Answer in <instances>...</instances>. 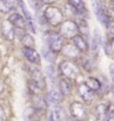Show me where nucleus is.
I'll use <instances>...</instances> for the list:
<instances>
[{
	"mask_svg": "<svg viewBox=\"0 0 114 121\" xmlns=\"http://www.w3.org/2000/svg\"><path fill=\"white\" fill-rule=\"evenodd\" d=\"M44 16L47 22L53 26L61 24L63 20V14L58 7L56 6H48L44 12Z\"/></svg>",
	"mask_w": 114,
	"mask_h": 121,
	"instance_id": "nucleus-1",
	"label": "nucleus"
},
{
	"mask_svg": "<svg viewBox=\"0 0 114 121\" xmlns=\"http://www.w3.org/2000/svg\"><path fill=\"white\" fill-rule=\"evenodd\" d=\"M59 69L65 77L71 80L76 79L80 73L79 66L71 61H63L61 63Z\"/></svg>",
	"mask_w": 114,
	"mask_h": 121,
	"instance_id": "nucleus-2",
	"label": "nucleus"
},
{
	"mask_svg": "<svg viewBox=\"0 0 114 121\" xmlns=\"http://www.w3.org/2000/svg\"><path fill=\"white\" fill-rule=\"evenodd\" d=\"M61 33L63 37L71 39L79 33V27L77 22L71 20H67L62 22L61 25Z\"/></svg>",
	"mask_w": 114,
	"mask_h": 121,
	"instance_id": "nucleus-3",
	"label": "nucleus"
},
{
	"mask_svg": "<svg viewBox=\"0 0 114 121\" xmlns=\"http://www.w3.org/2000/svg\"><path fill=\"white\" fill-rule=\"evenodd\" d=\"M70 110H71V114L72 117L79 121L84 120L87 117L86 108L79 101L72 102L71 104V107H70Z\"/></svg>",
	"mask_w": 114,
	"mask_h": 121,
	"instance_id": "nucleus-4",
	"label": "nucleus"
},
{
	"mask_svg": "<svg viewBox=\"0 0 114 121\" xmlns=\"http://www.w3.org/2000/svg\"><path fill=\"white\" fill-rule=\"evenodd\" d=\"M48 45L49 49H51L53 52H60L64 45L63 37L60 33L52 32L48 36Z\"/></svg>",
	"mask_w": 114,
	"mask_h": 121,
	"instance_id": "nucleus-5",
	"label": "nucleus"
},
{
	"mask_svg": "<svg viewBox=\"0 0 114 121\" xmlns=\"http://www.w3.org/2000/svg\"><path fill=\"white\" fill-rule=\"evenodd\" d=\"M94 11H95V15L98 21L102 24L107 25V23L110 22V20H109V16L106 12L104 5L99 2H96L94 4Z\"/></svg>",
	"mask_w": 114,
	"mask_h": 121,
	"instance_id": "nucleus-6",
	"label": "nucleus"
},
{
	"mask_svg": "<svg viewBox=\"0 0 114 121\" xmlns=\"http://www.w3.org/2000/svg\"><path fill=\"white\" fill-rule=\"evenodd\" d=\"M19 5L21 6V10H22V13L25 16V20H26V23L28 24V26L30 27V30L33 32V33H36V26H35V22H34V20L32 18V15L30 14V11L28 10L27 6H26L25 3L23 0H17Z\"/></svg>",
	"mask_w": 114,
	"mask_h": 121,
	"instance_id": "nucleus-7",
	"label": "nucleus"
},
{
	"mask_svg": "<svg viewBox=\"0 0 114 121\" xmlns=\"http://www.w3.org/2000/svg\"><path fill=\"white\" fill-rule=\"evenodd\" d=\"M8 21L13 27H16V28L21 29V30L25 29L26 25H27L25 18L18 13H11L8 16Z\"/></svg>",
	"mask_w": 114,
	"mask_h": 121,
	"instance_id": "nucleus-8",
	"label": "nucleus"
},
{
	"mask_svg": "<svg viewBox=\"0 0 114 121\" xmlns=\"http://www.w3.org/2000/svg\"><path fill=\"white\" fill-rule=\"evenodd\" d=\"M31 77L35 87H37L38 89H44V87L46 86V81L45 77L43 75V73L38 69H33L31 72Z\"/></svg>",
	"mask_w": 114,
	"mask_h": 121,
	"instance_id": "nucleus-9",
	"label": "nucleus"
},
{
	"mask_svg": "<svg viewBox=\"0 0 114 121\" xmlns=\"http://www.w3.org/2000/svg\"><path fill=\"white\" fill-rule=\"evenodd\" d=\"M2 34L7 40H13L15 36V31L13 26L10 23L9 21H4L2 22Z\"/></svg>",
	"mask_w": 114,
	"mask_h": 121,
	"instance_id": "nucleus-10",
	"label": "nucleus"
},
{
	"mask_svg": "<svg viewBox=\"0 0 114 121\" xmlns=\"http://www.w3.org/2000/svg\"><path fill=\"white\" fill-rule=\"evenodd\" d=\"M23 55L30 63L39 64L40 63V56L33 48H24L22 49Z\"/></svg>",
	"mask_w": 114,
	"mask_h": 121,
	"instance_id": "nucleus-11",
	"label": "nucleus"
},
{
	"mask_svg": "<svg viewBox=\"0 0 114 121\" xmlns=\"http://www.w3.org/2000/svg\"><path fill=\"white\" fill-rule=\"evenodd\" d=\"M23 117L26 121H39L40 112L33 107H29L24 110Z\"/></svg>",
	"mask_w": 114,
	"mask_h": 121,
	"instance_id": "nucleus-12",
	"label": "nucleus"
},
{
	"mask_svg": "<svg viewBox=\"0 0 114 121\" xmlns=\"http://www.w3.org/2000/svg\"><path fill=\"white\" fill-rule=\"evenodd\" d=\"M79 94L80 95L82 99L86 101H90L94 98V91H92L89 87H87L86 84H81L78 88Z\"/></svg>",
	"mask_w": 114,
	"mask_h": 121,
	"instance_id": "nucleus-13",
	"label": "nucleus"
},
{
	"mask_svg": "<svg viewBox=\"0 0 114 121\" xmlns=\"http://www.w3.org/2000/svg\"><path fill=\"white\" fill-rule=\"evenodd\" d=\"M64 110L63 107L56 105L53 107L49 115V120L50 121H62L63 118Z\"/></svg>",
	"mask_w": 114,
	"mask_h": 121,
	"instance_id": "nucleus-14",
	"label": "nucleus"
},
{
	"mask_svg": "<svg viewBox=\"0 0 114 121\" xmlns=\"http://www.w3.org/2000/svg\"><path fill=\"white\" fill-rule=\"evenodd\" d=\"M62 50L63 52L64 56L69 57V58H76L79 56V50L74 45H71V44L63 45Z\"/></svg>",
	"mask_w": 114,
	"mask_h": 121,
	"instance_id": "nucleus-15",
	"label": "nucleus"
},
{
	"mask_svg": "<svg viewBox=\"0 0 114 121\" xmlns=\"http://www.w3.org/2000/svg\"><path fill=\"white\" fill-rule=\"evenodd\" d=\"M73 43L74 46L76 47L79 51L81 52H86L88 50V45L87 42L85 40V39L79 34H77L76 36H74L73 38Z\"/></svg>",
	"mask_w": 114,
	"mask_h": 121,
	"instance_id": "nucleus-16",
	"label": "nucleus"
},
{
	"mask_svg": "<svg viewBox=\"0 0 114 121\" xmlns=\"http://www.w3.org/2000/svg\"><path fill=\"white\" fill-rule=\"evenodd\" d=\"M102 45V36L101 32L95 29L94 31V36L93 39H92V50L94 54H98L100 51V48H101Z\"/></svg>",
	"mask_w": 114,
	"mask_h": 121,
	"instance_id": "nucleus-17",
	"label": "nucleus"
},
{
	"mask_svg": "<svg viewBox=\"0 0 114 121\" xmlns=\"http://www.w3.org/2000/svg\"><path fill=\"white\" fill-rule=\"evenodd\" d=\"M47 100L52 104H59L63 101V94L57 90H51L47 93Z\"/></svg>",
	"mask_w": 114,
	"mask_h": 121,
	"instance_id": "nucleus-18",
	"label": "nucleus"
},
{
	"mask_svg": "<svg viewBox=\"0 0 114 121\" xmlns=\"http://www.w3.org/2000/svg\"><path fill=\"white\" fill-rule=\"evenodd\" d=\"M59 86H60V90H61V93L64 96H69L71 94L72 90V86L70 82H68L67 80L65 79H62L59 82Z\"/></svg>",
	"mask_w": 114,
	"mask_h": 121,
	"instance_id": "nucleus-19",
	"label": "nucleus"
},
{
	"mask_svg": "<svg viewBox=\"0 0 114 121\" xmlns=\"http://www.w3.org/2000/svg\"><path fill=\"white\" fill-rule=\"evenodd\" d=\"M85 84L87 87H89L92 91H98V90L101 89L102 87L101 82L94 77H88L86 80Z\"/></svg>",
	"mask_w": 114,
	"mask_h": 121,
	"instance_id": "nucleus-20",
	"label": "nucleus"
},
{
	"mask_svg": "<svg viewBox=\"0 0 114 121\" xmlns=\"http://www.w3.org/2000/svg\"><path fill=\"white\" fill-rule=\"evenodd\" d=\"M14 6L13 0H0V12L9 13Z\"/></svg>",
	"mask_w": 114,
	"mask_h": 121,
	"instance_id": "nucleus-21",
	"label": "nucleus"
},
{
	"mask_svg": "<svg viewBox=\"0 0 114 121\" xmlns=\"http://www.w3.org/2000/svg\"><path fill=\"white\" fill-rule=\"evenodd\" d=\"M21 43L25 46V48H33L35 45V39L29 33H26L21 38Z\"/></svg>",
	"mask_w": 114,
	"mask_h": 121,
	"instance_id": "nucleus-22",
	"label": "nucleus"
},
{
	"mask_svg": "<svg viewBox=\"0 0 114 121\" xmlns=\"http://www.w3.org/2000/svg\"><path fill=\"white\" fill-rule=\"evenodd\" d=\"M70 5L78 12H82L85 10V3L83 0H69Z\"/></svg>",
	"mask_w": 114,
	"mask_h": 121,
	"instance_id": "nucleus-23",
	"label": "nucleus"
},
{
	"mask_svg": "<svg viewBox=\"0 0 114 121\" xmlns=\"http://www.w3.org/2000/svg\"><path fill=\"white\" fill-rule=\"evenodd\" d=\"M33 108H35L39 112H42L43 110H45L46 102H45L44 99L40 98V97H36L33 101Z\"/></svg>",
	"mask_w": 114,
	"mask_h": 121,
	"instance_id": "nucleus-24",
	"label": "nucleus"
},
{
	"mask_svg": "<svg viewBox=\"0 0 114 121\" xmlns=\"http://www.w3.org/2000/svg\"><path fill=\"white\" fill-rule=\"evenodd\" d=\"M42 54L43 56L45 57V59L48 62H54L55 60V52H53L51 49H47V48H44L42 49Z\"/></svg>",
	"mask_w": 114,
	"mask_h": 121,
	"instance_id": "nucleus-25",
	"label": "nucleus"
},
{
	"mask_svg": "<svg viewBox=\"0 0 114 121\" xmlns=\"http://www.w3.org/2000/svg\"><path fill=\"white\" fill-rule=\"evenodd\" d=\"M106 109H107V107L104 106V105H102V104L98 105L97 107H96V109H95V115H96L97 118L103 120L106 113Z\"/></svg>",
	"mask_w": 114,
	"mask_h": 121,
	"instance_id": "nucleus-26",
	"label": "nucleus"
},
{
	"mask_svg": "<svg viewBox=\"0 0 114 121\" xmlns=\"http://www.w3.org/2000/svg\"><path fill=\"white\" fill-rule=\"evenodd\" d=\"M104 121H114V105H112L111 107H107L106 109V113L104 118Z\"/></svg>",
	"mask_w": 114,
	"mask_h": 121,
	"instance_id": "nucleus-27",
	"label": "nucleus"
},
{
	"mask_svg": "<svg viewBox=\"0 0 114 121\" xmlns=\"http://www.w3.org/2000/svg\"><path fill=\"white\" fill-rule=\"evenodd\" d=\"M106 26H107V31H108V35L110 37V40L114 41V22L110 21Z\"/></svg>",
	"mask_w": 114,
	"mask_h": 121,
	"instance_id": "nucleus-28",
	"label": "nucleus"
},
{
	"mask_svg": "<svg viewBox=\"0 0 114 121\" xmlns=\"http://www.w3.org/2000/svg\"><path fill=\"white\" fill-rule=\"evenodd\" d=\"M46 72H47V76L52 78V79L55 78L56 74H57L56 70H55V67L53 65H49L48 66H47V68H46Z\"/></svg>",
	"mask_w": 114,
	"mask_h": 121,
	"instance_id": "nucleus-29",
	"label": "nucleus"
},
{
	"mask_svg": "<svg viewBox=\"0 0 114 121\" xmlns=\"http://www.w3.org/2000/svg\"><path fill=\"white\" fill-rule=\"evenodd\" d=\"M29 2H30V6L35 10H38L42 7L43 2L41 0H29Z\"/></svg>",
	"mask_w": 114,
	"mask_h": 121,
	"instance_id": "nucleus-30",
	"label": "nucleus"
},
{
	"mask_svg": "<svg viewBox=\"0 0 114 121\" xmlns=\"http://www.w3.org/2000/svg\"><path fill=\"white\" fill-rule=\"evenodd\" d=\"M0 121H6L5 111L2 106H0Z\"/></svg>",
	"mask_w": 114,
	"mask_h": 121,
	"instance_id": "nucleus-31",
	"label": "nucleus"
},
{
	"mask_svg": "<svg viewBox=\"0 0 114 121\" xmlns=\"http://www.w3.org/2000/svg\"><path fill=\"white\" fill-rule=\"evenodd\" d=\"M110 77L112 78V80L114 81V63L110 64Z\"/></svg>",
	"mask_w": 114,
	"mask_h": 121,
	"instance_id": "nucleus-32",
	"label": "nucleus"
},
{
	"mask_svg": "<svg viewBox=\"0 0 114 121\" xmlns=\"http://www.w3.org/2000/svg\"><path fill=\"white\" fill-rule=\"evenodd\" d=\"M43 2V4L45 3V4H53V3H55L56 2L57 0H41Z\"/></svg>",
	"mask_w": 114,
	"mask_h": 121,
	"instance_id": "nucleus-33",
	"label": "nucleus"
},
{
	"mask_svg": "<svg viewBox=\"0 0 114 121\" xmlns=\"http://www.w3.org/2000/svg\"><path fill=\"white\" fill-rule=\"evenodd\" d=\"M4 82H3V81L0 79V93H2L3 91H4Z\"/></svg>",
	"mask_w": 114,
	"mask_h": 121,
	"instance_id": "nucleus-34",
	"label": "nucleus"
},
{
	"mask_svg": "<svg viewBox=\"0 0 114 121\" xmlns=\"http://www.w3.org/2000/svg\"><path fill=\"white\" fill-rule=\"evenodd\" d=\"M111 91H112V92H113V94H114V81H113L112 85H111Z\"/></svg>",
	"mask_w": 114,
	"mask_h": 121,
	"instance_id": "nucleus-35",
	"label": "nucleus"
}]
</instances>
